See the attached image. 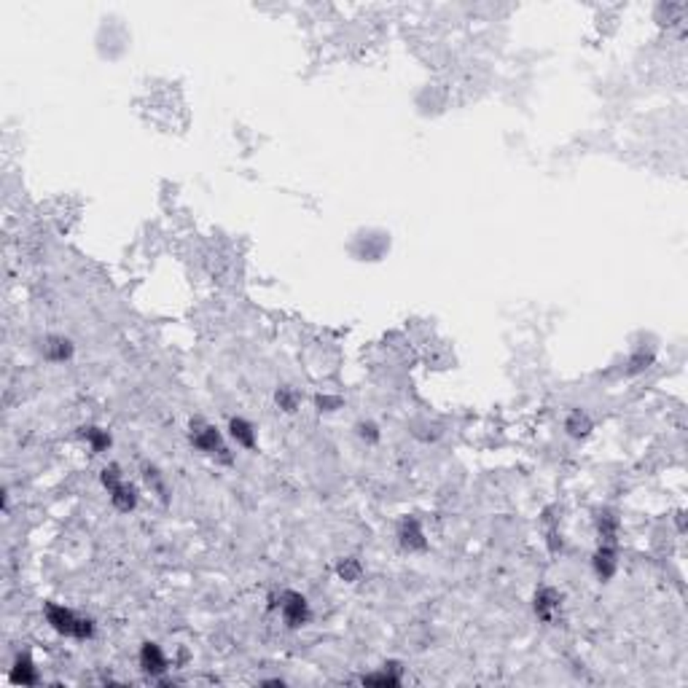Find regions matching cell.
Returning a JSON list of instances; mask_svg holds the SVG:
<instances>
[{
  "instance_id": "obj_17",
  "label": "cell",
  "mask_w": 688,
  "mask_h": 688,
  "mask_svg": "<svg viewBox=\"0 0 688 688\" xmlns=\"http://www.w3.org/2000/svg\"><path fill=\"white\" fill-rule=\"evenodd\" d=\"M363 683H382V686H398L401 680L395 677V675H387V672H379V675H366Z\"/></svg>"
},
{
  "instance_id": "obj_2",
  "label": "cell",
  "mask_w": 688,
  "mask_h": 688,
  "mask_svg": "<svg viewBox=\"0 0 688 688\" xmlns=\"http://www.w3.org/2000/svg\"><path fill=\"white\" fill-rule=\"evenodd\" d=\"M103 484L108 489L110 503L119 508V511H132L137 506V489L129 482H124L119 465H108L103 471Z\"/></svg>"
},
{
  "instance_id": "obj_3",
  "label": "cell",
  "mask_w": 688,
  "mask_h": 688,
  "mask_svg": "<svg viewBox=\"0 0 688 688\" xmlns=\"http://www.w3.org/2000/svg\"><path fill=\"white\" fill-rule=\"evenodd\" d=\"M280 613H283L285 624H288L291 629H298V626H304V624L310 621V602H307L304 594L285 592L283 602H280Z\"/></svg>"
},
{
  "instance_id": "obj_10",
  "label": "cell",
  "mask_w": 688,
  "mask_h": 688,
  "mask_svg": "<svg viewBox=\"0 0 688 688\" xmlns=\"http://www.w3.org/2000/svg\"><path fill=\"white\" fill-rule=\"evenodd\" d=\"M229 431H231V438H234L240 446H245V449H256V431H253V425H250L247 419L234 417L229 422Z\"/></svg>"
},
{
  "instance_id": "obj_12",
  "label": "cell",
  "mask_w": 688,
  "mask_h": 688,
  "mask_svg": "<svg viewBox=\"0 0 688 688\" xmlns=\"http://www.w3.org/2000/svg\"><path fill=\"white\" fill-rule=\"evenodd\" d=\"M597 530L602 535V543H616V532H619V519L610 511H602L597 516Z\"/></svg>"
},
{
  "instance_id": "obj_6",
  "label": "cell",
  "mask_w": 688,
  "mask_h": 688,
  "mask_svg": "<svg viewBox=\"0 0 688 688\" xmlns=\"http://www.w3.org/2000/svg\"><path fill=\"white\" fill-rule=\"evenodd\" d=\"M559 605H562V597H559V592L552 589V586H543V589L535 594V613H538L543 621H552L554 613L559 610Z\"/></svg>"
},
{
  "instance_id": "obj_14",
  "label": "cell",
  "mask_w": 688,
  "mask_h": 688,
  "mask_svg": "<svg viewBox=\"0 0 688 688\" xmlns=\"http://www.w3.org/2000/svg\"><path fill=\"white\" fill-rule=\"evenodd\" d=\"M83 438L89 441L92 452H105L110 446V433L103 428H83Z\"/></svg>"
},
{
  "instance_id": "obj_4",
  "label": "cell",
  "mask_w": 688,
  "mask_h": 688,
  "mask_svg": "<svg viewBox=\"0 0 688 688\" xmlns=\"http://www.w3.org/2000/svg\"><path fill=\"white\" fill-rule=\"evenodd\" d=\"M191 444L197 446L204 455H221L226 452V446L221 441V433L213 425H204V422H194L191 425Z\"/></svg>"
},
{
  "instance_id": "obj_15",
  "label": "cell",
  "mask_w": 688,
  "mask_h": 688,
  "mask_svg": "<svg viewBox=\"0 0 688 688\" xmlns=\"http://www.w3.org/2000/svg\"><path fill=\"white\" fill-rule=\"evenodd\" d=\"M277 406H280L283 412H296L298 395L291 390V387H280V390H277Z\"/></svg>"
},
{
  "instance_id": "obj_9",
  "label": "cell",
  "mask_w": 688,
  "mask_h": 688,
  "mask_svg": "<svg viewBox=\"0 0 688 688\" xmlns=\"http://www.w3.org/2000/svg\"><path fill=\"white\" fill-rule=\"evenodd\" d=\"M398 538L404 543L406 549H425V535H422V527H419L417 519H404L401 522V530H398Z\"/></svg>"
},
{
  "instance_id": "obj_5",
  "label": "cell",
  "mask_w": 688,
  "mask_h": 688,
  "mask_svg": "<svg viewBox=\"0 0 688 688\" xmlns=\"http://www.w3.org/2000/svg\"><path fill=\"white\" fill-rule=\"evenodd\" d=\"M140 667L148 675H162L167 672V656L156 643H143L140 648Z\"/></svg>"
},
{
  "instance_id": "obj_19",
  "label": "cell",
  "mask_w": 688,
  "mask_h": 688,
  "mask_svg": "<svg viewBox=\"0 0 688 688\" xmlns=\"http://www.w3.org/2000/svg\"><path fill=\"white\" fill-rule=\"evenodd\" d=\"M317 406H339V398H317Z\"/></svg>"
},
{
  "instance_id": "obj_11",
  "label": "cell",
  "mask_w": 688,
  "mask_h": 688,
  "mask_svg": "<svg viewBox=\"0 0 688 688\" xmlns=\"http://www.w3.org/2000/svg\"><path fill=\"white\" fill-rule=\"evenodd\" d=\"M11 683H16V686H33V683H38V672H35L30 656H19L16 659L14 670H11Z\"/></svg>"
},
{
  "instance_id": "obj_16",
  "label": "cell",
  "mask_w": 688,
  "mask_h": 688,
  "mask_svg": "<svg viewBox=\"0 0 688 688\" xmlns=\"http://www.w3.org/2000/svg\"><path fill=\"white\" fill-rule=\"evenodd\" d=\"M339 576L344 581H350V583H355V581L361 578V562L358 559H344L339 565Z\"/></svg>"
},
{
  "instance_id": "obj_7",
  "label": "cell",
  "mask_w": 688,
  "mask_h": 688,
  "mask_svg": "<svg viewBox=\"0 0 688 688\" xmlns=\"http://www.w3.org/2000/svg\"><path fill=\"white\" fill-rule=\"evenodd\" d=\"M594 570L602 581L616 573V543H602L600 552L594 554Z\"/></svg>"
},
{
  "instance_id": "obj_13",
  "label": "cell",
  "mask_w": 688,
  "mask_h": 688,
  "mask_svg": "<svg viewBox=\"0 0 688 688\" xmlns=\"http://www.w3.org/2000/svg\"><path fill=\"white\" fill-rule=\"evenodd\" d=\"M565 428H567V433H570V436H576V438H583L586 433L592 431V419L586 417L583 412H573V414L567 417Z\"/></svg>"
},
{
  "instance_id": "obj_18",
  "label": "cell",
  "mask_w": 688,
  "mask_h": 688,
  "mask_svg": "<svg viewBox=\"0 0 688 688\" xmlns=\"http://www.w3.org/2000/svg\"><path fill=\"white\" fill-rule=\"evenodd\" d=\"M358 436L366 438V441H379V431L374 422H361V425H358Z\"/></svg>"
},
{
  "instance_id": "obj_1",
  "label": "cell",
  "mask_w": 688,
  "mask_h": 688,
  "mask_svg": "<svg viewBox=\"0 0 688 688\" xmlns=\"http://www.w3.org/2000/svg\"><path fill=\"white\" fill-rule=\"evenodd\" d=\"M46 621L52 624V629H57V632L65 634V637L86 640V637L95 634V621L81 616V613H76V610H70V607H65V605L49 602V605H46Z\"/></svg>"
},
{
  "instance_id": "obj_8",
  "label": "cell",
  "mask_w": 688,
  "mask_h": 688,
  "mask_svg": "<svg viewBox=\"0 0 688 688\" xmlns=\"http://www.w3.org/2000/svg\"><path fill=\"white\" fill-rule=\"evenodd\" d=\"M43 355L52 363H62V361H68L73 355V342L65 337H49L43 342Z\"/></svg>"
}]
</instances>
